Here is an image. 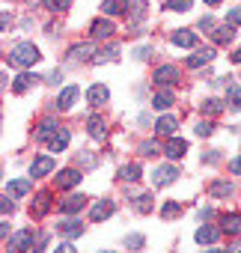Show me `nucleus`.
I'll return each instance as SVG.
<instances>
[{
	"label": "nucleus",
	"mask_w": 241,
	"mask_h": 253,
	"mask_svg": "<svg viewBox=\"0 0 241 253\" xmlns=\"http://www.w3.org/2000/svg\"><path fill=\"white\" fill-rule=\"evenodd\" d=\"M220 229L226 232V235H241V214H223V220H220Z\"/></svg>",
	"instance_id": "nucleus-14"
},
{
	"label": "nucleus",
	"mask_w": 241,
	"mask_h": 253,
	"mask_svg": "<svg viewBox=\"0 0 241 253\" xmlns=\"http://www.w3.org/2000/svg\"><path fill=\"white\" fill-rule=\"evenodd\" d=\"M27 250H33V232L30 229H21L6 241V253H27Z\"/></svg>",
	"instance_id": "nucleus-2"
},
{
	"label": "nucleus",
	"mask_w": 241,
	"mask_h": 253,
	"mask_svg": "<svg viewBox=\"0 0 241 253\" xmlns=\"http://www.w3.org/2000/svg\"><path fill=\"white\" fill-rule=\"evenodd\" d=\"M39 60H42V57H39V48L30 45V42H21V45H15V48L9 51V63L18 66V69H27V66H33V63H39Z\"/></svg>",
	"instance_id": "nucleus-1"
},
{
	"label": "nucleus",
	"mask_w": 241,
	"mask_h": 253,
	"mask_svg": "<svg viewBox=\"0 0 241 253\" xmlns=\"http://www.w3.org/2000/svg\"><path fill=\"white\" fill-rule=\"evenodd\" d=\"M60 131V125H57V119H42V125H39V131H36V137L39 140H51L54 134Z\"/></svg>",
	"instance_id": "nucleus-16"
},
{
	"label": "nucleus",
	"mask_w": 241,
	"mask_h": 253,
	"mask_svg": "<svg viewBox=\"0 0 241 253\" xmlns=\"http://www.w3.org/2000/svg\"><path fill=\"white\" fill-rule=\"evenodd\" d=\"M211 194L214 197H232V185L229 182H214L211 185Z\"/></svg>",
	"instance_id": "nucleus-34"
},
{
	"label": "nucleus",
	"mask_w": 241,
	"mask_h": 253,
	"mask_svg": "<svg viewBox=\"0 0 241 253\" xmlns=\"http://www.w3.org/2000/svg\"><path fill=\"white\" fill-rule=\"evenodd\" d=\"M54 253H78V250H75L69 241H63V244H57V247H54Z\"/></svg>",
	"instance_id": "nucleus-41"
},
{
	"label": "nucleus",
	"mask_w": 241,
	"mask_h": 253,
	"mask_svg": "<svg viewBox=\"0 0 241 253\" xmlns=\"http://www.w3.org/2000/svg\"><path fill=\"white\" fill-rule=\"evenodd\" d=\"M152 81H155L158 86H170V84L179 81V69H176V66H161V69H155Z\"/></svg>",
	"instance_id": "nucleus-3"
},
{
	"label": "nucleus",
	"mask_w": 241,
	"mask_h": 253,
	"mask_svg": "<svg viewBox=\"0 0 241 253\" xmlns=\"http://www.w3.org/2000/svg\"><path fill=\"white\" fill-rule=\"evenodd\" d=\"M161 214H164V217H179V214H182V206H179V203H167V206L161 209Z\"/></svg>",
	"instance_id": "nucleus-36"
},
{
	"label": "nucleus",
	"mask_w": 241,
	"mask_h": 253,
	"mask_svg": "<svg viewBox=\"0 0 241 253\" xmlns=\"http://www.w3.org/2000/svg\"><path fill=\"white\" fill-rule=\"evenodd\" d=\"M119 179H125V182H137V179H140V167H137V164H125V167H119Z\"/></svg>",
	"instance_id": "nucleus-27"
},
{
	"label": "nucleus",
	"mask_w": 241,
	"mask_h": 253,
	"mask_svg": "<svg viewBox=\"0 0 241 253\" xmlns=\"http://www.w3.org/2000/svg\"><path fill=\"white\" fill-rule=\"evenodd\" d=\"M36 81H39L36 75H30V72H24V75H18V78H15V84H12V89H15V92H27V89H30V86L36 84Z\"/></svg>",
	"instance_id": "nucleus-20"
},
{
	"label": "nucleus",
	"mask_w": 241,
	"mask_h": 253,
	"mask_svg": "<svg viewBox=\"0 0 241 253\" xmlns=\"http://www.w3.org/2000/svg\"><path fill=\"white\" fill-rule=\"evenodd\" d=\"M134 209H137L140 214H149V211H152V194H140L137 203H134Z\"/></svg>",
	"instance_id": "nucleus-32"
},
{
	"label": "nucleus",
	"mask_w": 241,
	"mask_h": 253,
	"mask_svg": "<svg viewBox=\"0 0 241 253\" xmlns=\"http://www.w3.org/2000/svg\"><path fill=\"white\" fill-rule=\"evenodd\" d=\"M226 21H229V27H235V24H241V9H232Z\"/></svg>",
	"instance_id": "nucleus-40"
},
{
	"label": "nucleus",
	"mask_w": 241,
	"mask_h": 253,
	"mask_svg": "<svg viewBox=\"0 0 241 253\" xmlns=\"http://www.w3.org/2000/svg\"><path fill=\"white\" fill-rule=\"evenodd\" d=\"M226 104H229L232 110H241V86H229V92H226Z\"/></svg>",
	"instance_id": "nucleus-30"
},
{
	"label": "nucleus",
	"mask_w": 241,
	"mask_h": 253,
	"mask_svg": "<svg viewBox=\"0 0 241 253\" xmlns=\"http://www.w3.org/2000/svg\"><path fill=\"white\" fill-rule=\"evenodd\" d=\"M232 36H235V33H232V27H229V24H226V27H214V33H211V39H214L217 45H229V42H232Z\"/></svg>",
	"instance_id": "nucleus-25"
},
{
	"label": "nucleus",
	"mask_w": 241,
	"mask_h": 253,
	"mask_svg": "<svg viewBox=\"0 0 241 253\" xmlns=\"http://www.w3.org/2000/svg\"><path fill=\"white\" fill-rule=\"evenodd\" d=\"M229 170H232V173H241V155H238V158L229 164Z\"/></svg>",
	"instance_id": "nucleus-44"
},
{
	"label": "nucleus",
	"mask_w": 241,
	"mask_h": 253,
	"mask_svg": "<svg viewBox=\"0 0 241 253\" xmlns=\"http://www.w3.org/2000/svg\"><path fill=\"white\" fill-rule=\"evenodd\" d=\"M66 146H69V131H66V128H60V131L48 140V149H51V152H63Z\"/></svg>",
	"instance_id": "nucleus-19"
},
{
	"label": "nucleus",
	"mask_w": 241,
	"mask_h": 253,
	"mask_svg": "<svg viewBox=\"0 0 241 253\" xmlns=\"http://www.w3.org/2000/svg\"><path fill=\"white\" fill-rule=\"evenodd\" d=\"M113 214V203L110 200H101L95 209H92V220H104V217H110Z\"/></svg>",
	"instance_id": "nucleus-26"
},
{
	"label": "nucleus",
	"mask_w": 241,
	"mask_h": 253,
	"mask_svg": "<svg viewBox=\"0 0 241 253\" xmlns=\"http://www.w3.org/2000/svg\"><path fill=\"white\" fill-rule=\"evenodd\" d=\"M89 134L95 137V140H104V134H107V125H104V119L101 116H89Z\"/></svg>",
	"instance_id": "nucleus-18"
},
{
	"label": "nucleus",
	"mask_w": 241,
	"mask_h": 253,
	"mask_svg": "<svg viewBox=\"0 0 241 253\" xmlns=\"http://www.w3.org/2000/svg\"><path fill=\"white\" fill-rule=\"evenodd\" d=\"M173 45H176V48H194V45H197V33L182 27V30L173 33Z\"/></svg>",
	"instance_id": "nucleus-11"
},
{
	"label": "nucleus",
	"mask_w": 241,
	"mask_h": 253,
	"mask_svg": "<svg viewBox=\"0 0 241 253\" xmlns=\"http://www.w3.org/2000/svg\"><path fill=\"white\" fill-rule=\"evenodd\" d=\"M113 54H116L113 48H107V51H98V54L92 57V63H104V60H113Z\"/></svg>",
	"instance_id": "nucleus-38"
},
{
	"label": "nucleus",
	"mask_w": 241,
	"mask_h": 253,
	"mask_svg": "<svg viewBox=\"0 0 241 253\" xmlns=\"http://www.w3.org/2000/svg\"><path fill=\"white\" fill-rule=\"evenodd\" d=\"M208 253H223V250H208Z\"/></svg>",
	"instance_id": "nucleus-48"
},
{
	"label": "nucleus",
	"mask_w": 241,
	"mask_h": 253,
	"mask_svg": "<svg viewBox=\"0 0 241 253\" xmlns=\"http://www.w3.org/2000/svg\"><path fill=\"white\" fill-rule=\"evenodd\" d=\"M226 253H241V241H235V244H232V247H229Z\"/></svg>",
	"instance_id": "nucleus-45"
},
{
	"label": "nucleus",
	"mask_w": 241,
	"mask_h": 253,
	"mask_svg": "<svg viewBox=\"0 0 241 253\" xmlns=\"http://www.w3.org/2000/svg\"><path fill=\"white\" fill-rule=\"evenodd\" d=\"M78 95H80V89H78V86H66V89L60 92V98H57V107H60V110H69V107L75 104V98H78Z\"/></svg>",
	"instance_id": "nucleus-15"
},
{
	"label": "nucleus",
	"mask_w": 241,
	"mask_h": 253,
	"mask_svg": "<svg viewBox=\"0 0 241 253\" xmlns=\"http://www.w3.org/2000/svg\"><path fill=\"white\" fill-rule=\"evenodd\" d=\"M51 209V191H42L39 197H36V203H33V214L39 217V214H45Z\"/></svg>",
	"instance_id": "nucleus-22"
},
{
	"label": "nucleus",
	"mask_w": 241,
	"mask_h": 253,
	"mask_svg": "<svg viewBox=\"0 0 241 253\" xmlns=\"http://www.w3.org/2000/svg\"><path fill=\"white\" fill-rule=\"evenodd\" d=\"M194 6V0H167L164 3V9H170V12H188Z\"/></svg>",
	"instance_id": "nucleus-28"
},
{
	"label": "nucleus",
	"mask_w": 241,
	"mask_h": 253,
	"mask_svg": "<svg viewBox=\"0 0 241 253\" xmlns=\"http://www.w3.org/2000/svg\"><path fill=\"white\" fill-rule=\"evenodd\" d=\"M214 60V48H200L194 57H188V66L191 69H200V66H208Z\"/></svg>",
	"instance_id": "nucleus-12"
},
{
	"label": "nucleus",
	"mask_w": 241,
	"mask_h": 253,
	"mask_svg": "<svg viewBox=\"0 0 241 253\" xmlns=\"http://www.w3.org/2000/svg\"><path fill=\"white\" fill-rule=\"evenodd\" d=\"M107 98H110V89H107L104 84H92V86L86 89V101H89L92 107H101Z\"/></svg>",
	"instance_id": "nucleus-6"
},
{
	"label": "nucleus",
	"mask_w": 241,
	"mask_h": 253,
	"mask_svg": "<svg viewBox=\"0 0 241 253\" xmlns=\"http://www.w3.org/2000/svg\"><path fill=\"white\" fill-rule=\"evenodd\" d=\"M173 101H176V98H173V92H158V95L152 98V107H158V110H167Z\"/></svg>",
	"instance_id": "nucleus-29"
},
{
	"label": "nucleus",
	"mask_w": 241,
	"mask_h": 253,
	"mask_svg": "<svg viewBox=\"0 0 241 253\" xmlns=\"http://www.w3.org/2000/svg\"><path fill=\"white\" fill-rule=\"evenodd\" d=\"M69 3H72V0H45V6H48V9H54V12L69 9Z\"/></svg>",
	"instance_id": "nucleus-37"
},
{
	"label": "nucleus",
	"mask_w": 241,
	"mask_h": 253,
	"mask_svg": "<svg viewBox=\"0 0 241 253\" xmlns=\"http://www.w3.org/2000/svg\"><path fill=\"white\" fill-rule=\"evenodd\" d=\"M176 176H179V170H176L173 164L158 167V170H155V176H152V185H155V188H167L170 182H176Z\"/></svg>",
	"instance_id": "nucleus-4"
},
{
	"label": "nucleus",
	"mask_w": 241,
	"mask_h": 253,
	"mask_svg": "<svg viewBox=\"0 0 241 253\" xmlns=\"http://www.w3.org/2000/svg\"><path fill=\"white\" fill-rule=\"evenodd\" d=\"M92 51H95L92 45H75V48L69 51V57H75V60H86V57H89Z\"/></svg>",
	"instance_id": "nucleus-33"
},
{
	"label": "nucleus",
	"mask_w": 241,
	"mask_h": 253,
	"mask_svg": "<svg viewBox=\"0 0 241 253\" xmlns=\"http://www.w3.org/2000/svg\"><path fill=\"white\" fill-rule=\"evenodd\" d=\"M89 33H92V39H110V36L116 33V27H113L110 18H98V21L89 27Z\"/></svg>",
	"instance_id": "nucleus-7"
},
{
	"label": "nucleus",
	"mask_w": 241,
	"mask_h": 253,
	"mask_svg": "<svg viewBox=\"0 0 241 253\" xmlns=\"http://www.w3.org/2000/svg\"><path fill=\"white\" fill-rule=\"evenodd\" d=\"M176 125H179V122H176V116H161V119L155 122V131H158V134H164V137H170V134L176 131Z\"/></svg>",
	"instance_id": "nucleus-17"
},
{
	"label": "nucleus",
	"mask_w": 241,
	"mask_h": 253,
	"mask_svg": "<svg viewBox=\"0 0 241 253\" xmlns=\"http://www.w3.org/2000/svg\"><path fill=\"white\" fill-rule=\"evenodd\" d=\"M220 232H223L220 226L205 223V226H200V229H197V235H194V238H197V244H211V241H217V235H220Z\"/></svg>",
	"instance_id": "nucleus-9"
},
{
	"label": "nucleus",
	"mask_w": 241,
	"mask_h": 253,
	"mask_svg": "<svg viewBox=\"0 0 241 253\" xmlns=\"http://www.w3.org/2000/svg\"><path fill=\"white\" fill-rule=\"evenodd\" d=\"M51 170H54V158L39 155V158L33 161V167H30V176H33V179H39V176H48Z\"/></svg>",
	"instance_id": "nucleus-10"
},
{
	"label": "nucleus",
	"mask_w": 241,
	"mask_h": 253,
	"mask_svg": "<svg viewBox=\"0 0 241 253\" xmlns=\"http://www.w3.org/2000/svg\"><path fill=\"white\" fill-rule=\"evenodd\" d=\"M128 244H131V250H140L143 247V235H128Z\"/></svg>",
	"instance_id": "nucleus-39"
},
{
	"label": "nucleus",
	"mask_w": 241,
	"mask_h": 253,
	"mask_svg": "<svg viewBox=\"0 0 241 253\" xmlns=\"http://www.w3.org/2000/svg\"><path fill=\"white\" fill-rule=\"evenodd\" d=\"M202 3H208V6H211V3H220V0H202Z\"/></svg>",
	"instance_id": "nucleus-47"
},
{
	"label": "nucleus",
	"mask_w": 241,
	"mask_h": 253,
	"mask_svg": "<svg viewBox=\"0 0 241 253\" xmlns=\"http://www.w3.org/2000/svg\"><path fill=\"white\" fill-rule=\"evenodd\" d=\"M140 152H143V155H155L158 146H155V143H140Z\"/></svg>",
	"instance_id": "nucleus-42"
},
{
	"label": "nucleus",
	"mask_w": 241,
	"mask_h": 253,
	"mask_svg": "<svg viewBox=\"0 0 241 253\" xmlns=\"http://www.w3.org/2000/svg\"><path fill=\"white\" fill-rule=\"evenodd\" d=\"M211 27H214V18H202L200 21V30H211Z\"/></svg>",
	"instance_id": "nucleus-43"
},
{
	"label": "nucleus",
	"mask_w": 241,
	"mask_h": 253,
	"mask_svg": "<svg viewBox=\"0 0 241 253\" xmlns=\"http://www.w3.org/2000/svg\"><path fill=\"white\" fill-rule=\"evenodd\" d=\"M220 110H223V101H220V98H205V101H202V113L214 116V113H220Z\"/></svg>",
	"instance_id": "nucleus-31"
},
{
	"label": "nucleus",
	"mask_w": 241,
	"mask_h": 253,
	"mask_svg": "<svg viewBox=\"0 0 241 253\" xmlns=\"http://www.w3.org/2000/svg\"><path fill=\"white\" fill-rule=\"evenodd\" d=\"M164 152H167V155H170V158H182V155H185V152H188V143H185V140H179V137H176V140H170V143H167V146H164Z\"/></svg>",
	"instance_id": "nucleus-21"
},
{
	"label": "nucleus",
	"mask_w": 241,
	"mask_h": 253,
	"mask_svg": "<svg viewBox=\"0 0 241 253\" xmlns=\"http://www.w3.org/2000/svg\"><path fill=\"white\" fill-rule=\"evenodd\" d=\"M30 188H33V179H12V182L6 185V197L21 200V197H27V194H30Z\"/></svg>",
	"instance_id": "nucleus-5"
},
{
	"label": "nucleus",
	"mask_w": 241,
	"mask_h": 253,
	"mask_svg": "<svg viewBox=\"0 0 241 253\" xmlns=\"http://www.w3.org/2000/svg\"><path fill=\"white\" fill-rule=\"evenodd\" d=\"M86 206V197L83 194H72V197H66L63 203H60V211L63 214H75V211H80Z\"/></svg>",
	"instance_id": "nucleus-8"
},
{
	"label": "nucleus",
	"mask_w": 241,
	"mask_h": 253,
	"mask_svg": "<svg viewBox=\"0 0 241 253\" xmlns=\"http://www.w3.org/2000/svg\"><path fill=\"white\" fill-rule=\"evenodd\" d=\"M60 232H63V235H69V238H75V235H80V232H83V226H80V220L69 217V220H63V223H60Z\"/></svg>",
	"instance_id": "nucleus-23"
},
{
	"label": "nucleus",
	"mask_w": 241,
	"mask_h": 253,
	"mask_svg": "<svg viewBox=\"0 0 241 253\" xmlns=\"http://www.w3.org/2000/svg\"><path fill=\"white\" fill-rule=\"evenodd\" d=\"M197 137H211V131H214V125L211 122H197Z\"/></svg>",
	"instance_id": "nucleus-35"
},
{
	"label": "nucleus",
	"mask_w": 241,
	"mask_h": 253,
	"mask_svg": "<svg viewBox=\"0 0 241 253\" xmlns=\"http://www.w3.org/2000/svg\"><path fill=\"white\" fill-rule=\"evenodd\" d=\"M78 182H80V173H78L75 167L60 170V173H57V188H75Z\"/></svg>",
	"instance_id": "nucleus-13"
},
{
	"label": "nucleus",
	"mask_w": 241,
	"mask_h": 253,
	"mask_svg": "<svg viewBox=\"0 0 241 253\" xmlns=\"http://www.w3.org/2000/svg\"><path fill=\"white\" fill-rule=\"evenodd\" d=\"M232 60H235V63H241V48H238V51L232 54Z\"/></svg>",
	"instance_id": "nucleus-46"
},
{
	"label": "nucleus",
	"mask_w": 241,
	"mask_h": 253,
	"mask_svg": "<svg viewBox=\"0 0 241 253\" xmlns=\"http://www.w3.org/2000/svg\"><path fill=\"white\" fill-rule=\"evenodd\" d=\"M125 6H128V0H104V15H119V12H125Z\"/></svg>",
	"instance_id": "nucleus-24"
}]
</instances>
